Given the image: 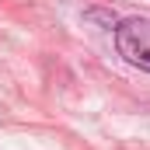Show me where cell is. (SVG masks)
<instances>
[{
	"instance_id": "6da1fadb",
	"label": "cell",
	"mask_w": 150,
	"mask_h": 150,
	"mask_svg": "<svg viewBox=\"0 0 150 150\" xmlns=\"http://www.w3.org/2000/svg\"><path fill=\"white\" fill-rule=\"evenodd\" d=\"M115 49L129 67L150 74V18H126L115 28Z\"/></svg>"
}]
</instances>
